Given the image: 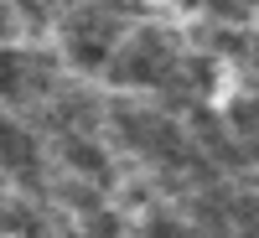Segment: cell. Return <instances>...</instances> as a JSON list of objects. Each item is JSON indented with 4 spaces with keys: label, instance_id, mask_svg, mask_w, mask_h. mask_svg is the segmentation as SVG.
Wrapping results in <instances>:
<instances>
[{
    "label": "cell",
    "instance_id": "cell-1",
    "mask_svg": "<svg viewBox=\"0 0 259 238\" xmlns=\"http://www.w3.org/2000/svg\"><path fill=\"white\" fill-rule=\"evenodd\" d=\"M114 21L104 16V11H83V16H73L68 21V57L78 62V68H89V73H99V68H114Z\"/></svg>",
    "mask_w": 259,
    "mask_h": 238
},
{
    "label": "cell",
    "instance_id": "cell-2",
    "mask_svg": "<svg viewBox=\"0 0 259 238\" xmlns=\"http://www.w3.org/2000/svg\"><path fill=\"white\" fill-rule=\"evenodd\" d=\"M36 161V145L21 135L16 124H0V166H16V171H31Z\"/></svg>",
    "mask_w": 259,
    "mask_h": 238
},
{
    "label": "cell",
    "instance_id": "cell-3",
    "mask_svg": "<svg viewBox=\"0 0 259 238\" xmlns=\"http://www.w3.org/2000/svg\"><path fill=\"white\" fill-rule=\"evenodd\" d=\"M68 161L83 171V176H94V181L109 176V161H104V150H99L94 140H68Z\"/></svg>",
    "mask_w": 259,
    "mask_h": 238
},
{
    "label": "cell",
    "instance_id": "cell-4",
    "mask_svg": "<svg viewBox=\"0 0 259 238\" xmlns=\"http://www.w3.org/2000/svg\"><path fill=\"white\" fill-rule=\"evenodd\" d=\"M21 88H26V57L11 52V47H0V93L16 99Z\"/></svg>",
    "mask_w": 259,
    "mask_h": 238
},
{
    "label": "cell",
    "instance_id": "cell-5",
    "mask_svg": "<svg viewBox=\"0 0 259 238\" xmlns=\"http://www.w3.org/2000/svg\"><path fill=\"white\" fill-rule=\"evenodd\" d=\"M254 238H259V228H254Z\"/></svg>",
    "mask_w": 259,
    "mask_h": 238
}]
</instances>
